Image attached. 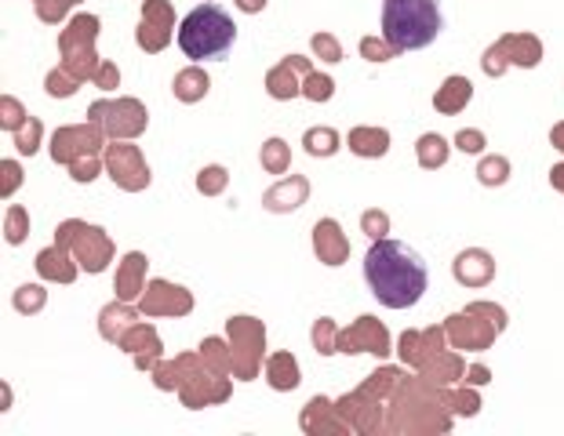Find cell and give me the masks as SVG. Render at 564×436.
<instances>
[{"label":"cell","instance_id":"cell-1","mask_svg":"<svg viewBox=\"0 0 564 436\" xmlns=\"http://www.w3.org/2000/svg\"><path fill=\"white\" fill-rule=\"evenodd\" d=\"M365 281L382 306L412 309L430 287V265L404 240H376L365 254Z\"/></svg>","mask_w":564,"mask_h":436},{"label":"cell","instance_id":"cell-3","mask_svg":"<svg viewBox=\"0 0 564 436\" xmlns=\"http://www.w3.org/2000/svg\"><path fill=\"white\" fill-rule=\"evenodd\" d=\"M437 0H382V33L398 52H423L441 36Z\"/></svg>","mask_w":564,"mask_h":436},{"label":"cell","instance_id":"cell-2","mask_svg":"<svg viewBox=\"0 0 564 436\" xmlns=\"http://www.w3.org/2000/svg\"><path fill=\"white\" fill-rule=\"evenodd\" d=\"M237 44V26L230 11L219 4H200L178 26V47L194 63H223Z\"/></svg>","mask_w":564,"mask_h":436}]
</instances>
